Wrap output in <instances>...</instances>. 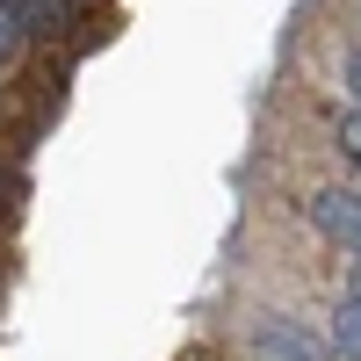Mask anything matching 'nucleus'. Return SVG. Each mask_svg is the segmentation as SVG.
Returning <instances> with one entry per match:
<instances>
[{
  "instance_id": "nucleus-1",
  "label": "nucleus",
  "mask_w": 361,
  "mask_h": 361,
  "mask_svg": "<svg viewBox=\"0 0 361 361\" xmlns=\"http://www.w3.org/2000/svg\"><path fill=\"white\" fill-rule=\"evenodd\" d=\"M325 354H333V333H318L296 311H253L246 325V361H325Z\"/></svg>"
},
{
  "instance_id": "nucleus-4",
  "label": "nucleus",
  "mask_w": 361,
  "mask_h": 361,
  "mask_svg": "<svg viewBox=\"0 0 361 361\" xmlns=\"http://www.w3.org/2000/svg\"><path fill=\"white\" fill-rule=\"evenodd\" d=\"M22 37H29V29H22V15L8 8V0H0V73L15 66V51H22Z\"/></svg>"
},
{
  "instance_id": "nucleus-6",
  "label": "nucleus",
  "mask_w": 361,
  "mask_h": 361,
  "mask_svg": "<svg viewBox=\"0 0 361 361\" xmlns=\"http://www.w3.org/2000/svg\"><path fill=\"white\" fill-rule=\"evenodd\" d=\"M340 80H347V94L361 102V51H347V58H340Z\"/></svg>"
},
{
  "instance_id": "nucleus-3",
  "label": "nucleus",
  "mask_w": 361,
  "mask_h": 361,
  "mask_svg": "<svg viewBox=\"0 0 361 361\" xmlns=\"http://www.w3.org/2000/svg\"><path fill=\"white\" fill-rule=\"evenodd\" d=\"M333 354L340 361H361V282L340 289V304H333Z\"/></svg>"
},
{
  "instance_id": "nucleus-5",
  "label": "nucleus",
  "mask_w": 361,
  "mask_h": 361,
  "mask_svg": "<svg viewBox=\"0 0 361 361\" xmlns=\"http://www.w3.org/2000/svg\"><path fill=\"white\" fill-rule=\"evenodd\" d=\"M340 152L361 166V109H354V116H340Z\"/></svg>"
},
{
  "instance_id": "nucleus-2",
  "label": "nucleus",
  "mask_w": 361,
  "mask_h": 361,
  "mask_svg": "<svg viewBox=\"0 0 361 361\" xmlns=\"http://www.w3.org/2000/svg\"><path fill=\"white\" fill-rule=\"evenodd\" d=\"M304 217L333 238V246H347V253L361 260V195H354V188H318V195L304 202Z\"/></svg>"
}]
</instances>
